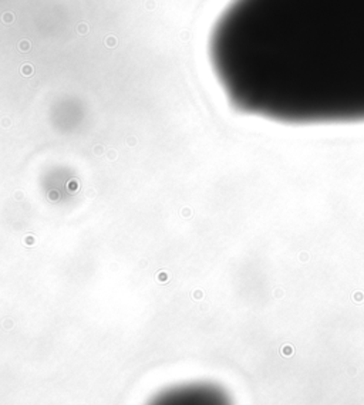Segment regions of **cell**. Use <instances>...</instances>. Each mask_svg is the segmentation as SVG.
<instances>
[{"label": "cell", "mask_w": 364, "mask_h": 405, "mask_svg": "<svg viewBox=\"0 0 364 405\" xmlns=\"http://www.w3.org/2000/svg\"><path fill=\"white\" fill-rule=\"evenodd\" d=\"M209 58L239 112L286 125L364 122V0H233Z\"/></svg>", "instance_id": "obj_1"}, {"label": "cell", "mask_w": 364, "mask_h": 405, "mask_svg": "<svg viewBox=\"0 0 364 405\" xmlns=\"http://www.w3.org/2000/svg\"><path fill=\"white\" fill-rule=\"evenodd\" d=\"M147 405H232L228 392L210 382H185L158 392Z\"/></svg>", "instance_id": "obj_2"}]
</instances>
